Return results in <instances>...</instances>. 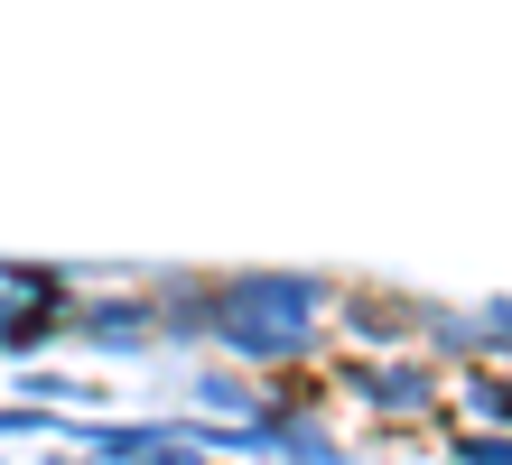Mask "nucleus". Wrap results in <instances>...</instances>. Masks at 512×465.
I'll list each match as a JSON object with an SVG mask.
<instances>
[{
	"label": "nucleus",
	"mask_w": 512,
	"mask_h": 465,
	"mask_svg": "<svg viewBox=\"0 0 512 465\" xmlns=\"http://www.w3.org/2000/svg\"><path fill=\"white\" fill-rule=\"evenodd\" d=\"M457 456H466V465H512V428H503V419H494V428H466Z\"/></svg>",
	"instance_id": "obj_7"
},
{
	"label": "nucleus",
	"mask_w": 512,
	"mask_h": 465,
	"mask_svg": "<svg viewBox=\"0 0 512 465\" xmlns=\"http://www.w3.org/2000/svg\"><path fill=\"white\" fill-rule=\"evenodd\" d=\"M196 410H205V419H215V410H224V419H261L270 400H261L252 382H233V372H205V382H196Z\"/></svg>",
	"instance_id": "obj_4"
},
{
	"label": "nucleus",
	"mask_w": 512,
	"mask_h": 465,
	"mask_svg": "<svg viewBox=\"0 0 512 465\" xmlns=\"http://www.w3.org/2000/svg\"><path fill=\"white\" fill-rule=\"evenodd\" d=\"M75 335L84 345H103V354H140V345H159L168 317L149 298H94V307H75Z\"/></svg>",
	"instance_id": "obj_2"
},
{
	"label": "nucleus",
	"mask_w": 512,
	"mask_h": 465,
	"mask_svg": "<svg viewBox=\"0 0 512 465\" xmlns=\"http://www.w3.org/2000/svg\"><path fill=\"white\" fill-rule=\"evenodd\" d=\"M354 391H364V410H382V419L438 410V372H419V363H373V372H354Z\"/></svg>",
	"instance_id": "obj_3"
},
{
	"label": "nucleus",
	"mask_w": 512,
	"mask_h": 465,
	"mask_svg": "<svg viewBox=\"0 0 512 465\" xmlns=\"http://www.w3.org/2000/svg\"><path fill=\"white\" fill-rule=\"evenodd\" d=\"M10 307H19V289H0V326H10Z\"/></svg>",
	"instance_id": "obj_9"
},
{
	"label": "nucleus",
	"mask_w": 512,
	"mask_h": 465,
	"mask_svg": "<svg viewBox=\"0 0 512 465\" xmlns=\"http://www.w3.org/2000/svg\"><path fill=\"white\" fill-rule=\"evenodd\" d=\"M466 410L512 428V372H466Z\"/></svg>",
	"instance_id": "obj_6"
},
{
	"label": "nucleus",
	"mask_w": 512,
	"mask_h": 465,
	"mask_svg": "<svg viewBox=\"0 0 512 465\" xmlns=\"http://www.w3.org/2000/svg\"><path fill=\"white\" fill-rule=\"evenodd\" d=\"M345 326L364 335V345H401V335H410V317H391V298H354Z\"/></svg>",
	"instance_id": "obj_5"
},
{
	"label": "nucleus",
	"mask_w": 512,
	"mask_h": 465,
	"mask_svg": "<svg viewBox=\"0 0 512 465\" xmlns=\"http://www.w3.org/2000/svg\"><path fill=\"white\" fill-rule=\"evenodd\" d=\"M47 428H56L47 410H0V438H47Z\"/></svg>",
	"instance_id": "obj_8"
},
{
	"label": "nucleus",
	"mask_w": 512,
	"mask_h": 465,
	"mask_svg": "<svg viewBox=\"0 0 512 465\" xmlns=\"http://www.w3.org/2000/svg\"><path fill=\"white\" fill-rule=\"evenodd\" d=\"M317 307H326V289L298 270H233V279H215V345L243 363H289L308 345Z\"/></svg>",
	"instance_id": "obj_1"
}]
</instances>
